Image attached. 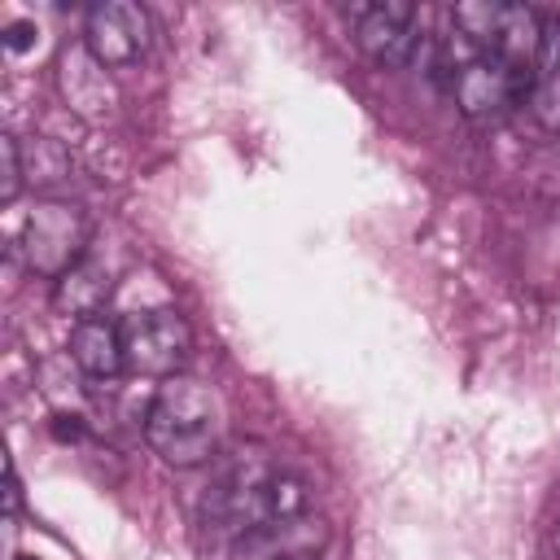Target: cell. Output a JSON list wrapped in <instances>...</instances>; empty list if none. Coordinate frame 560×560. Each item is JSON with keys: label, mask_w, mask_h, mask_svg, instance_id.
Wrapping results in <instances>:
<instances>
[{"label": "cell", "mask_w": 560, "mask_h": 560, "mask_svg": "<svg viewBox=\"0 0 560 560\" xmlns=\"http://www.w3.org/2000/svg\"><path fill=\"white\" fill-rule=\"evenodd\" d=\"M302 512H311L306 486L284 468L267 464L262 455H236L228 468H219V477L206 490V525L232 542Z\"/></svg>", "instance_id": "1"}, {"label": "cell", "mask_w": 560, "mask_h": 560, "mask_svg": "<svg viewBox=\"0 0 560 560\" xmlns=\"http://www.w3.org/2000/svg\"><path fill=\"white\" fill-rule=\"evenodd\" d=\"M144 442L171 468H201L219 455V402L214 394L179 372L153 389L144 411Z\"/></svg>", "instance_id": "2"}, {"label": "cell", "mask_w": 560, "mask_h": 560, "mask_svg": "<svg viewBox=\"0 0 560 560\" xmlns=\"http://www.w3.org/2000/svg\"><path fill=\"white\" fill-rule=\"evenodd\" d=\"M88 241H92V219L83 214V206L74 201H39L26 223H22V258L35 276L44 280H61L70 267H79L88 258Z\"/></svg>", "instance_id": "3"}, {"label": "cell", "mask_w": 560, "mask_h": 560, "mask_svg": "<svg viewBox=\"0 0 560 560\" xmlns=\"http://www.w3.org/2000/svg\"><path fill=\"white\" fill-rule=\"evenodd\" d=\"M118 328H122L127 372L149 376V381H171L184 372V363L192 354V328L179 311H171V306L136 311Z\"/></svg>", "instance_id": "4"}, {"label": "cell", "mask_w": 560, "mask_h": 560, "mask_svg": "<svg viewBox=\"0 0 560 560\" xmlns=\"http://www.w3.org/2000/svg\"><path fill=\"white\" fill-rule=\"evenodd\" d=\"M149 13L131 0L92 4L83 18V48L101 70H127L149 52Z\"/></svg>", "instance_id": "5"}, {"label": "cell", "mask_w": 560, "mask_h": 560, "mask_svg": "<svg viewBox=\"0 0 560 560\" xmlns=\"http://www.w3.org/2000/svg\"><path fill=\"white\" fill-rule=\"evenodd\" d=\"M529 88H534L529 74L503 66L490 52L464 61L451 74V96H455L459 114H468V118H503L512 105H525L529 101Z\"/></svg>", "instance_id": "6"}, {"label": "cell", "mask_w": 560, "mask_h": 560, "mask_svg": "<svg viewBox=\"0 0 560 560\" xmlns=\"http://www.w3.org/2000/svg\"><path fill=\"white\" fill-rule=\"evenodd\" d=\"M354 39L359 48L385 66V70H398L416 57L420 48V13L416 4L407 0H385V4H363L354 9Z\"/></svg>", "instance_id": "7"}, {"label": "cell", "mask_w": 560, "mask_h": 560, "mask_svg": "<svg viewBox=\"0 0 560 560\" xmlns=\"http://www.w3.org/2000/svg\"><path fill=\"white\" fill-rule=\"evenodd\" d=\"M328 547V525L311 512L271 521L241 542H232V560H315Z\"/></svg>", "instance_id": "8"}, {"label": "cell", "mask_w": 560, "mask_h": 560, "mask_svg": "<svg viewBox=\"0 0 560 560\" xmlns=\"http://www.w3.org/2000/svg\"><path fill=\"white\" fill-rule=\"evenodd\" d=\"M70 359L88 381H118L127 372V354H122V328L109 324L105 315L96 319H79L70 328Z\"/></svg>", "instance_id": "9"}, {"label": "cell", "mask_w": 560, "mask_h": 560, "mask_svg": "<svg viewBox=\"0 0 560 560\" xmlns=\"http://www.w3.org/2000/svg\"><path fill=\"white\" fill-rule=\"evenodd\" d=\"M109 298H114V271H109L105 262H96L92 254H88L79 267H70V271L52 284L57 311L74 315V324H79V319H96Z\"/></svg>", "instance_id": "10"}, {"label": "cell", "mask_w": 560, "mask_h": 560, "mask_svg": "<svg viewBox=\"0 0 560 560\" xmlns=\"http://www.w3.org/2000/svg\"><path fill=\"white\" fill-rule=\"evenodd\" d=\"M538 35H542V18L525 4H503V22H499V35H494V52L503 66L521 70L534 79V66H538Z\"/></svg>", "instance_id": "11"}, {"label": "cell", "mask_w": 560, "mask_h": 560, "mask_svg": "<svg viewBox=\"0 0 560 560\" xmlns=\"http://www.w3.org/2000/svg\"><path fill=\"white\" fill-rule=\"evenodd\" d=\"M22 192V149L13 136H0V201L9 206Z\"/></svg>", "instance_id": "12"}, {"label": "cell", "mask_w": 560, "mask_h": 560, "mask_svg": "<svg viewBox=\"0 0 560 560\" xmlns=\"http://www.w3.org/2000/svg\"><path fill=\"white\" fill-rule=\"evenodd\" d=\"M31 39H35V26H31V22H13V26L4 31V44H9V52H22Z\"/></svg>", "instance_id": "13"}, {"label": "cell", "mask_w": 560, "mask_h": 560, "mask_svg": "<svg viewBox=\"0 0 560 560\" xmlns=\"http://www.w3.org/2000/svg\"><path fill=\"white\" fill-rule=\"evenodd\" d=\"M551 542H556V560H560V525H556V534H551Z\"/></svg>", "instance_id": "14"}, {"label": "cell", "mask_w": 560, "mask_h": 560, "mask_svg": "<svg viewBox=\"0 0 560 560\" xmlns=\"http://www.w3.org/2000/svg\"><path fill=\"white\" fill-rule=\"evenodd\" d=\"M13 560H35V556H13Z\"/></svg>", "instance_id": "15"}]
</instances>
